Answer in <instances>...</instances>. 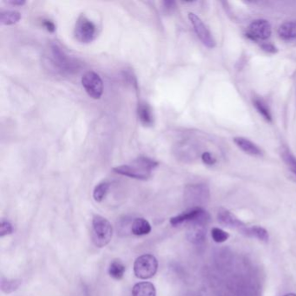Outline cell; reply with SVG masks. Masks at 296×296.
Listing matches in <instances>:
<instances>
[{"mask_svg": "<svg viewBox=\"0 0 296 296\" xmlns=\"http://www.w3.org/2000/svg\"><path fill=\"white\" fill-rule=\"evenodd\" d=\"M158 164V162L150 157H139L129 164L116 166L113 169V171L119 175L137 180H148L151 177V172L157 168Z\"/></svg>", "mask_w": 296, "mask_h": 296, "instance_id": "obj_1", "label": "cell"}, {"mask_svg": "<svg viewBox=\"0 0 296 296\" xmlns=\"http://www.w3.org/2000/svg\"><path fill=\"white\" fill-rule=\"evenodd\" d=\"M50 54L52 65L61 74H73L79 68L77 61L66 54V51L56 44L50 45Z\"/></svg>", "mask_w": 296, "mask_h": 296, "instance_id": "obj_2", "label": "cell"}, {"mask_svg": "<svg viewBox=\"0 0 296 296\" xmlns=\"http://www.w3.org/2000/svg\"><path fill=\"white\" fill-rule=\"evenodd\" d=\"M113 228L110 222L99 215H96L92 219V242L98 248L107 246L112 239Z\"/></svg>", "mask_w": 296, "mask_h": 296, "instance_id": "obj_3", "label": "cell"}, {"mask_svg": "<svg viewBox=\"0 0 296 296\" xmlns=\"http://www.w3.org/2000/svg\"><path fill=\"white\" fill-rule=\"evenodd\" d=\"M75 38L82 44H89L95 40L98 36V27L85 15L79 16L76 22Z\"/></svg>", "mask_w": 296, "mask_h": 296, "instance_id": "obj_4", "label": "cell"}, {"mask_svg": "<svg viewBox=\"0 0 296 296\" xmlns=\"http://www.w3.org/2000/svg\"><path fill=\"white\" fill-rule=\"evenodd\" d=\"M158 269L157 258L152 255H142L136 258L134 263V273L137 278L151 279L156 275Z\"/></svg>", "mask_w": 296, "mask_h": 296, "instance_id": "obj_5", "label": "cell"}, {"mask_svg": "<svg viewBox=\"0 0 296 296\" xmlns=\"http://www.w3.org/2000/svg\"><path fill=\"white\" fill-rule=\"evenodd\" d=\"M82 85L86 93L93 99H100L104 94V82L95 71H87L82 77Z\"/></svg>", "mask_w": 296, "mask_h": 296, "instance_id": "obj_6", "label": "cell"}, {"mask_svg": "<svg viewBox=\"0 0 296 296\" xmlns=\"http://www.w3.org/2000/svg\"><path fill=\"white\" fill-rule=\"evenodd\" d=\"M210 221H211V216L207 211L201 208H192L187 212L178 215L175 217H172L170 219V224L175 227V226L181 225L185 222L192 223L196 222H204L209 223Z\"/></svg>", "mask_w": 296, "mask_h": 296, "instance_id": "obj_7", "label": "cell"}, {"mask_svg": "<svg viewBox=\"0 0 296 296\" xmlns=\"http://www.w3.org/2000/svg\"><path fill=\"white\" fill-rule=\"evenodd\" d=\"M189 18H190V23L194 27L196 35L201 40V43L210 49L215 47L216 41L214 39L213 36L211 34V31L208 29V27L201 21V18L192 12L189 13Z\"/></svg>", "mask_w": 296, "mask_h": 296, "instance_id": "obj_8", "label": "cell"}, {"mask_svg": "<svg viewBox=\"0 0 296 296\" xmlns=\"http://www.w3.org/2000/svg\"><path fill=\"white\" fill-rule=\"evenodd\" d=\"M185 197L188 202L192 204H201L206 202L210 197V190L203 184H192L187 187Z\"/></svg>", "mask_w": 296, "mask_h": 296, "instance_id": "obj_9", "label": "cell"}, {"mask_svg": "<svg viewBox=\"0 0 296 296\" xmlns=\"http://www.w3.org/2000/svg\"><path fill=\"white\" fill-rule=\"evenodd\" d=\"M272 29L269 21L257 19L252 22L249 26L248 36L255 40H266L270 39Z\"/></svg>", "mask_w": 296, "mask_h": 296, "instance_id": "obj_10", "label": "cell"}, {"mask_svg": "<svg viewBox=\"0 0 296 296\" xmlns=\"http://www.w3.org/2000/svg\"><path fill=\"white\" fill-rule=\"evenodd\" d=\"M208 223L203 222H196L190 223L189 229L187 231V237L191 243L200 245L204 243L207 234Z\"/></svg>", "mask_w": 296, "mask_h": 296, "instance_id": "obj_11", "label": "cell"}, {"mask_svg": "<svg viewBox=\"0 0 296 296\" xmlns=\"http://www.w3.org/2000/svg\"><path fill=\"white\" fill-rule=\"evenodd\" d=\"M217 218L222 225L227 226L228 228H237L242 232L247 227L244 222H242L234 214L231 213L230 211H227L225 209H220Z\"/></svg>", "mask_w": 296, "mask_h": 296, "instance_id": "obj_12", "label": "cell"}, {"mask_svg": "<svg viewBox=\"0 0 296 296\" xmlns=\"http://www.w3.org/2000/svg\"><path fill=\"white\" fill-rule=\"evenodd\" d=\"M137 116L140 123L145 127H151L154 125V115L151 107L145 102H140L138 104Z\"/></svg>", "mask_w": 296, "mask_h": 296, "instance_id": "obj_13", "label": "cell"}, {"mask_svg": "<svg viewBox=\"0 0 296 296\" xmlns=\"http://www.w3.org/2000/svg\"><path fill=\"white\" fill-rule=\"evenodd\" d=\"M234 142L242 151H244L247 154L256 156V157L262 155L261 149L259 148L255 143L251 142L250 140L247 139L245 137H242V136L234 137Z\"/></svg>", "mask_w": 296, "mask_h": 296, "instance_id": "obj_14", "label": "cell"}, {"mask_svg": "<svg viewBox=\"0 0 296 296\" xmlns=\"http://www.w3.org/2000/svg\"><path fill=\"white\" fill-rule=\"evenodd\" d=\"M132 296H157L156 287L147 281L136 283L132 288Z\"/></svg>", "mask_w": 296, "mask_h": 296, "instance_id": "obj_15", "label": "cell"}, {"mask_svg": "<svg viewBox=\"0 0 296 296\" xmlns=\"http://www.w3.org/2000/svg\"><path fill=\"white\" fill-rule=\"evenodd\" d=\"M243 234H245L247 236L255 238L257 240L261 241L267 243L270 239V234L269 232L260 226H252V227H246L243 229Z\"/></svg>", "mask_w": 296, "mask_h": 296, "instance_id": "obj_16", "label": "cell"}, {"mask_svg": "<svg viewBox=\"0 0 296 296\" xmlns=\"http://www.w3.org/2000/svg\"><path fill=\"white\" fill-rule=\"evenodd\" d=\"M151 226L144 218H136L132 222L131 233L135 235H145L151 233Z\"/></svg>", "mask_w": 296, "mask_h": 296, "instance_id": "obj_17", "label": "cell"}, {"mask_svg": "<svg viewBox=\"0 0 296 296\" xmlns=\"http://www.w3.org/2000/svg\"><path fill=\"white\" fill-rule=\"evenodd\" d=\"M278 34L285 40L296 39V22L287 21L279 27Z\"/></svg>", "mask_w": 296, "mask_h": 296, "instance_id": "obj_18", "label": "cell"}, {"mask_svg": "<svg viewBox=\"0 0 296 296\" xmlns=\"http://www.w3.org/2000/svg\"><path fill=\"white\" fill-rule=\"evenodd\" d=\"M22 16L17 11H1L0 12V24L1 25H12L20 21Z\"/></svg>", "mask_w": 296, "mask_h": 296, "instance_id": "obj_19", "label": "cell"}, {"mask_svg": "<svg viewBox=\"0 0 296 296\" xmlns=\"http://www.w3.org/2000/svg\"><path fill=\"white\" fill-rule=\"evenodd\" d=\"M125 264L120 260H114L109 268V275L115 280H120L125 276Z\"/></svg>", "mask_w": 296, "mask_h": 296, "instance_id": "obj_20", "label": "cell"}, {"mask_svg": "<svg viewBox=\"0 0 296 296\" xmlns=\"http://www.w3.org/2000/svg\"><path fill=\"white\" fill-rule=\"evenodd\" d=\"M110 189V184L107 182H102L100 184H98L93 190V198L96 201L100 202L104 200V197L106 196L108 190Z\"/></svg>", "mask_w": 296, "mask_h": 296, "instance_id": "obj_21", "label": "cell"}, {"mask_svg": "<svg viewBox=\"0 0 296 296\" xmlns=\"http://www.w3.org/2000/svg\"><path fill=\"white\" fill-rule=\"evenodd\" d=\"M20 280H9L2 278L1 281V289L4 293H10L17 290L20 287Z\"/></svg>", "mask_w": 296, "mask_h": 296, "instance_id": "obj_22", "label": "cell"}, {"mask_svg": "<svg viewBox=\"0 0 296 296\" xmlns=\"http://www.w3.org/2000/svg\"><path fill=\"white\" fill-rule=\"evenodd\" d=\"M253 103H254L255 109L258 110V112L260 113L264 119H266L267 121H271L272 116L270 114V109H269V107L267 106V104L264 103L263 101L260 100V99H255L253 101Z\"/></svg>", "mask_w": 296, "mask_h": 296, "instance_id": "obj_23", "label": "cell"}, {"mask_svg": "<svg viewBox=\"0 0 296 296\" xmlns=\"http://www.w3.org/2000/svg\"><path fill=\"white\" fill-rule=\"evenodd\" d=\"M281 156L284 160L285 163L289 168L291 171L293 172V175H296V158L293 157L288 150H283L281 152Z\"/></svg>", "mask_w": 296, "mask_h": 296, "instance_id": "obj_24", "label": "cell"}, {"mask_svg": "<svg viewBox=\"0 0 296 296\" xmlns=\"http://www.w3.org/2000/svg\"><path fill=\"white\" fill-rule=\"evenodd\" d=\"M211 235L213 240L217 243H222L226 242L229 238V234L226 231L222 230V228H213L211 230Z\"/></svg>", "mask_w": 296, "mask_h": 296, "instance_id": "obj_25", "label": "cell"}, {"mask_svg": "<svg viewBox=\"0 0 296 296\" xmlns=\"http://www.w3.org/2000/svg\"><path fill=\"white\" fill-rule=\"evenodd\" d=\"M13 228L11 223L8 221L2 220L1 226H0V236L4 237L7 234H12Z\"/></svg>", "mask_w": 296, "mask_h": 296, "instance_id": "obj_26", "label": "cell"}, {"mask_svg": "<svg viewBox=\"0 0 296 296\" xmlns=\"http://www.w3.org/2000/svg\"><path fill=\"white\" fill-rule=\"evenodd\" d=\"M201 159H202V162L207 165H213L216 163V158L210 152H204L201 155Z\"/></svg>", "mask_w": 296, "mask_h": 296, "instance_id": "obj_27", "label": "cell"}, {"mask_svg": "<svg viewBox=\"0 0 296 296\" xmlns=\"http://www.w3.org/2000/svg\"><path fill=\"white\" fill-rule=\"evenodd\" d=\"M42 24H43V26L45 27V30L49 33H55L56 25L54 24L53 21L50 20V19H44L42 21Z\"/></svg>", "mask_w": 296, "mask_h": 296, "instance_id": "obj_28", "label": "cell"}, {"mask_svg": "<svg viewBox=\"0 0 296 296\" xmlns=\"http://www.w3.org/2000/svg\"><path fill=\"white\" fill-rule=\"evenodd\" d=\"M175 8V2L174 1H163V9L166 13H170Z\"/></svg>", "mask_w": 296, "mask_h": 296, "instance_id": "obj_29", "label": "cell"}, {"mask_svg": "<svg viewBox=\"0 0 296 296\" xmlns=\"http://www.w3.org/2000/svg\"><path fill=\"white\" fill-rule=\"evenodd\" d=\"M125 77L127 79L128 82L131 83V85H133L136 89H137V81L131 71H126L125 73Z\"/></svg>", "mask_w": 296, "mask_h": 296, "instance_id": "obj_30", "label": "cell"}, {"mask_svg": "<svg viewBox=\"0 0 296 296\" xmlns=\"http://www.w3.org/2000/svg\"><path fill=\"white\" fill-rule=\"evenodd\" d=\"M7 4L14 6H22L25 4V1L24 0H9V1H7Z\"/></svg>", "mask_w": 296, "mask_h": 296, "instance_id": "obj_31", "label": "cell"}, {"mask_svg": "<svg viewBox=\"0 0 296 296\" xmlns=\"http://www.w3.org/2000/svg\"><path fill=\"white\" fill-rule=\"evenodd\" d=\"M262 48L267 51H269V52H276V48L275 46H273L272 45H270V44L262 45Z\"/></svg>", "mask_w": 296, "mask_h": 296, "instance_id": "obj_32", "label": "cell"}, {"mask_svg": "<svg viewBox=\"0 0 296 296\" xmlns=\"http://www.w3.org/2000/svg\"><path fill=\"white\" fill-rule=\"evenodd\" d=\"M284 296H296V294H294V293H287V294Z\"/></svg>", "mask_w": 296, "mask_h": 296, "instance_id": "obj_33", "label": "cell"}]
</instances>
